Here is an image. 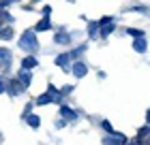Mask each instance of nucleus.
Returning a JSON list of instances; mask_svg holds the SVG:
<instances>
[{
	"instance_id": "1a4fd4ad",
	"label": "nucleus",
	"mask_w": 150,
	"mask_h": 145,
	"mask_svg": "<svg viewBox=\"0 0 150 145\" xmlns=\"http://www.w3.org/2000/svg\"><path fill=\"white\" fill-rule=\"evenodd\" d=\"M133 49L137 51V53H146V51H148V36L135 39V41H133Z\"/></svg>"
},
{
	"instance_id": "393cba45",
	"label": "nucleus",
	"mask_w": 150,
	"mask_h": 145,
	"mask_svg": "<svg viewBox=\"0 0 150 145\" xmlns=\"http://www.w3.org/2000/svg\"><path fill=\"white\" fill-rule=\"evenodd\" d=\"M4 92H6V81L0 79V94H4Z\"/></svg>"
},
{
	"instance_id": "6e6552de",
	"label": "nucleus",
	"mask_w": 150,
	"mask_h": 145,
	"mask_svg": "<svg viewBox=\"0 0 150 145\" xmlns=\"http://www.w3.org/2000/svg\"><path fill=\"white\" fill-rule=\"evenodd\" d=\"M15 79H17V81H19V83H22L26 90H28V88H30V83H32V71H19Z\"/></svg>"
},
{
	"instance_id": "ddd939ff",
	"label": "nucleus",
	"mask_w": 150,
	"mask_h": 145,
	"mask_svg": "<svg viewBox=\"0 0 150 145\" xmlns=\"http://www.w3.org/2000/svg\"><path fill=\"white\" fill-rule=\"evenodd\" d=\"M43 30H52V19H50V17H43V19L35 26V32H43Z\"/></svg>"
},
{
	"instance_id": "cd10ccee",
	"label": "nucleus",
	"mask_w": 150,
	"mask_h": 145,
	"mask_svg": "<svg viewBox=\"0 0 150 145\" xmlns=\"http://www.w3.org/2000/svg\"><path fill=\"white\" fill-rule=\"evenodd\" d=\"M146 124H148V126H150V109H148V111H146Z\"/></svg>"
},
{
	"instance_id": "9d476101",
	"label": "nucleus",
	"mask_w": 150,
	"mask_h": 145,
	"mask_svg": "<svg viewBox=\"0 0 150 145\" xmlns=\"http://www.w3.org/2000/svg\"><path fill=\"white\" fill-rule=\"evenodd\" d=\"M54 62H56V66H60L62 71H67V68H69V64H71V58H69V53H58Z\"/></svg>"
},
{
	"instance_id": "20e7f679",
	"label": "nucleus",
	"mask_w": 150,
	"mask_h": 145,
	"mask_svg": "<svg viewBox=\"0 0 150 145\" xmlns=\"http://www.w3.org/2000/svg\"><path fill=\"white\" fill-rule=\"evenodd\" d=\"M54 102H60V105H62V100H60V98H56V96H52V94L43 92V94H39V96H37L35 105H39V107H45V105H54Z\"/></svg>"
},
{
	"instance_id": "b1692460",
	"label": "nucleus",
	"mask_w": 150,
	"mask_h": 145,
	"mask_svg": "<svg viewBox=\"0 0 150 145\" xmlns=\"http://www.w3.org/2000/svg\"><path fill=\"white\" fill-rule=\"evenodd\" d=\"M13 4V0H0V11H4L6 6H11Z\"/></svg>"
},
{
	"instance_id": "412c9836",
	"label": "nucleus",
	"mask_w": 150,
	"mask_h": 145,
	"mask_svg": "<svg viewBox=\"0 0 150 145\" xmlns=\"http://www.w3.org/2000/svg\"><path fill=\"white\" fill-rule=\"evenodd\" d=\"M73 94V85H64L62 90H58V96H60V100H62V96H69Z\"/></svg>"
},
{
	"instance_id": "f03ea898",
	"label": "nucleus",
	"mask_w": 150,
	"mask_h": 145,
	"mask_svg": "<svg viewBox=\"0 0 150 145\" xmlns=\"http://www.w3.org/2000/svg\"><path fill=\"white\" fill-rule=\"evenodd\" d=\"M24 92H26V88L19 83L17 79H11L9 83H6V94H9L11 98H15V96H22Z\"/></svg>"
},
{
	"instance_id": "bb28decb",
	"label": "nucleus",
	"mask_w": 150,
	"mask_h": 145,
	"mask_svg": "<svg viewBox=\"0 0 150 145\" xmlns=\"http://www.w3.org/2000/svg\"><path fill=\"white\" fill-rule=\"evenodd\" d=\"M127 145H144V141H139V139H133L131 143H127Z\"/></svg>"
},
{
	"instance_id": "0eeeda50",
	"label": "nucleus",
	"mask_w": 150,
	"mask_h": 145,
	"mask_svg": "<svg viewBox=\"0 0 150 145\" xmlns=\"http://www.w3.org/2000/svg\"><path fill=\"white\" fill-rule=\"evenodd\" d=\"M71 73L77 79H81V77H86V75H88V66L84 64V62H73V64H71Z\"/></svg>"
},
{
	"instance_id": "a211bd4d",
	"label": "nucleus",
	"mask_w": 150,
	"mask_h": 145,
	"mask_svg": "<svg viewBox=\"0 0 150 145\" xmlns=\"http://www.w3.org/2000/svg\"><path fill=\"white\" fill-rule=\"evenodd\" d=\"M127 34H129V36H133V39H142V36H146V32H144V30H139V28H127Z\"/></svg>"
},
{
	"instance_id": "2eb2a0df",
	"label": "nucleus",
	"mask_w": 150,
	"mask_h": 145,
	"mask_svg": "<svg viewBox=\"0 0 150 145\" xmlns=\"http://www.w3.org/2000/svg\"><path fill=\"white\" fill-rule=\"evenodd\" d=\"M116 30V24L112 22V24H107V26H103V28H99V36L101 39H107V36H110V34Z\"/></svg>"
},
{
	"instance_id": "f8f14e48",
	"label": "nucleus",
	"mask_w": 150,
	"mask_h": 145,
	"mask_svg": "<svg viewBox=\"0 0 150 145\" xmlns=\"http://www.w3.org/2000/svg\"><path fill=\"white\" fill-rule=\"evenodd\" d=\"M13 36H15L13 26H2V28H0V39H2V41H11Z\"/></svg>"
},
{
	"instance_id": "f3484780",
	"label": "nucleus",
	"mask_w": 150,
	"mask_h": 145,
	"mask_svg": "<svg viewBox=\"0 0 150 145\" xmlns=\"http://www.w3.org/2000/svg\"><path fill=\"white\" fill-rule=\"evenodd\" d=\"M26 122H28V126L35 128V130L41 126V117H39V115H28V117H26Z\"/></svg>"
},
{
	"instance_id": "7ed1b4c3",
	"label": "nucleus",
	"mask_w": 150,
	"mask_h": 145,
	"mask_svg": "<svg viewBox=\"0 0 150 145\" xmlns=\"http://www.w3.org/2000/svg\"><path fill=\"white\" fill-rule=\"evenodd\" d=\"M11 64H13V53H11V49L0 47V66H2L4 71H9Z\"/></svg>"
},
{
	"instance_id": "39448f33",
	"label": "nucleus",
	"mask_w": 150,
	"mask_h": 145,
	"mask_svg": "<svg viewBox=\"0 0 150 145\" xmlns=\"http://www.w3.org/2000/svg\"><path fill=\"white\" fill-rule=\"evenodd\" d=\"M54 43H56V45H71V43H73V36H71L64 28H60V30L56 32V36H54Z\"/></svg>"
},
{
	"instance_id": "5701e85b",
	"label": "nucleus",
	"mask_w": 150,
	"mask_h": 145,
	"mask_svg": "<svg viewBox=\"0 0 150 145\" xmlns=\"http://www.w3.org/2000/svg\"><path fill=\"white\" fill-rule=\"evenodd\" d=\"M101 126H103V130H105L107 134H112V132H114V126H112V122H107V120H103V122H101Z\"/></svg>"
},
{
	"instance_id": "9b49d317",
	"label": "nucleus",
	"mask_w": 150,
	"mask_h": 145,
	"mask_svg": "<svg viewBox=\"0 0 150 145\" xmlns=\"http://www.w3.org/2000/svg\"><path fill=\"white\" fill-rule=\"evenodd\" d=\"M37 66H39V62H37L35 56H26L22 60V71H32V68H37Z\"/></svg>"
},
{
	"instance_id": "423d86ee",
	"label": "nucleus",
	"mask_w": 150,
	"mask_h": 145,
	"mask_svg": "<svg viewBox=\"0 0 150 145\" xmlns=\"http://www.w3.org/2000/svg\"><path fill=\"white\" fill-rule=\"evenodd\" d=\"M60 120H64V122H75V120H77V111H73V109L67 107V105H60Z\"/></svg>"
},
{
	"instance_id": "f257e3e1",
	"label": "nucleus",
	"mask_w": 150,
	"mask_h": 145,
	"mask_svg": "<svg viewBox=\"0 0 150 145\" xmlns=\"http://www.w3.org/2000/svg\"><path fill=\"white\" fill-rule=\"evenodd\" d=\"M19 47L28 53V56H35L39 51V39H37V32L35 30H24V34L19 36Z\"/></svg>"
},
{
	"instance_id": "4be33fe9",
	"label": "nucleus",
	"mask_w": 150,
	"mask_h": 145,
	"mask_svg": "<svg viewBox=\"0 0 150 145\" xmlns=\"http://www.w3.org/2000/svg\"><path fill=\"white\" fill-rule=\"evenodd\" d=\"M32 109H35V102H28V105L24 107V113H22V120H26L28 115H32Z\"/></svg>"
},
{
	"instance_id": "6ab92c4d",
	"label": "nucleus",
	"mask_w": 150,
	"mask_h": 145,
	"mask_svg": "<svg viewBox=\"0 0 150 145\" xmlns=\"http://www.w3.org/2000/svg\"><path fill=\"white\" fill-rule=\"evenodd\" d=\"M150 134V126L146 124V126H142L139 130H137V137H135V139H139V141H144V137H148Z\"/></svg>"
},
{
	"instance_id": "a878e982",
	"label": "nucleus",
	"mask_w": 150,
	"mask_h": 145,
	"mask_svg": "<svg viewBox=\"0 0 150 145\" xmlns=\"http://www.w3.org/2000/svg\"><path fill=\"white\" fill-rule=\"evenodd\" d=\"M67 124H69V122H64V120H58V122H56V128H64Z\"/></svg>"
},
{
	"instance_id": "4468645a",
	"label": "nucleus",
	"mask_w": 150,
	"mask_h": 145,
	"mask_svg": "<svg viewBox=\"0 0 150 145\" xmlns=\"http://www.w3.org/2000/svg\"><path fill=\"white\" fill-rule=\"evenodd\" d=\"M88 49V45H79V47H75L73 51H69V58L75 60V62H79V56H84V51Z\"/></svg>"
},
{
	"instance_id": "dca6fc26",
	"label": "nucleus",
	"mask_w": 150,
	"mask_h": 145,
	"mask_svg": "<svg viewBox=\"0 0 150 145\" xmlns=\"http://www.w3.org/2000/svg\"><path fill=\"white\" fill-rule=\"evenodd\" d=\"M97 34H99V24L97 22H88V36L97 39Z\"/></svg>"
},
{
	"instance_id": "aec40b11",
	"label": "nucleus",
	"mask_w": 150,
	"mask_h": 145,
	"mask_svg": "<svg viewBox=\"0 0 150 145\" xmlns=\"http://www.w3.org/2000/svg\"><path fill=\"white\" fill-rule=\"evenodd\" d=\"M101 143H103V145H120V143H118V141H116V139H114V137H112V134H105V137H103V139H101Z\"/></svg>"
}]
</instances>
